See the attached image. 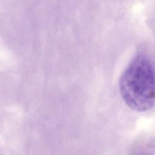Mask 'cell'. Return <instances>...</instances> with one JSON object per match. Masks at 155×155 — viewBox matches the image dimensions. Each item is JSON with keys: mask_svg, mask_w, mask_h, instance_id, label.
I'll list each match as a JSON object with an SVG mask.
<instances>
[{"mask_svg": "<svg viewBox=\"0 0 155 155\" xmlns=\"http://www.w3.org/2000/svg\"><path fill=\"white\" fill-rule=\"evenodd\" d=\"M120 94L133 110L144 111L155 104V69L143 55L135 57L123 72L119 82Z\"/></svg>", "mask_w": 155, "mask_h": 155, "instance_id": "obj_1", "label": "cell"}]
</instances>
